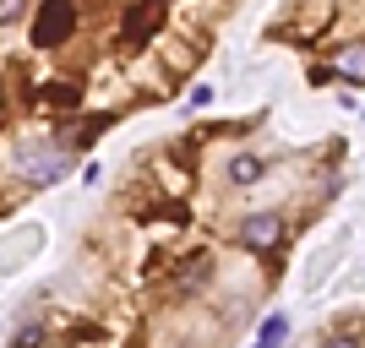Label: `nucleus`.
I'll list each match as a JSON object with an SVG mask.
<instances>
[{
    "label": "nucleus",
    "mask_w": 365,
    "mask_h": 348,
    "mask_svg": "<svg viewBox=\"0 0 365 348\" xmlns=\"http://www.w3.org/2000/svg\"><path fill=\"white\" fill-rule=\"evenodd\" d=\"M71 28H76V6L71 0H44V6H38V22H33V44L55 49Z\"/></svg>",
    "instance_id": "obj_1"
},
{
    "label": "nucleus",
    "mask_w": 365,
    "mask_h": 348,
    "mask_svg": "<svg viewBox=\"0 0 365 348\" xmlns=\"http://www.w3.org/2000/svg\"><path fill=\"white\" fill-rule=\"evenodd\" d=\"M44 98H49V104H66V109H71L76 98H82V88H76V82H66V88H44Z\"/></svg>",
    "instance_id": "obj_9"
},
{
    "label": "nucleus",
    "mask_w": 365,
    "mask_h": 348,
    "mask_svg": "<svg viewBox=\"0 0 365 348\" xmlns=\"http://www.w3.org/2000/svg\"><path fill=\"white\" fill-rule=\"evenodd\" d=\"M338 76H344V82H365V44L338 49Z\"/></svg>",
    "instance_id": "obj_4"
},
{
    "label": "nucleus",
    "mask_w": 365,
    "mask_h": 348,
    "mask_svg": "<svg viewBox=\"0 0 365 348\" xmlns=\"http://www.w3.org/2000/svg\"><path fill=\"white\" fill-rule=\"evenodd\" d=\"M284 332H289V316H267V321H262V332H257V343H278Z\"/></svg>",
    "instance_id": "obj_7"
},
{
    "label": "nucleus",
    "mask_w": 365,
    "mask_h": 348,
    "mask_svg": "<svg viewBox=\"0 0 365 348\" xmlns=\"http://www.w3.org/2000/svg\"><path fill=\"white\" fill-rule=\"evenodd\" d=\"M229 180H235V185H257L262 180V164L251 158V152H240V158H229Z\"/></svg>",
    "instance_id": "obj_5"
},
{
    "label": "nucleus",
    "mask_w": 365,
    "mask_h": 348,
    "mask_svg": "<svg viewBox=\"0 0 365 348\" xmlns=\"http://www.w3.org/2000/svg\"><path fill=\"white\" fill-rule=\"evenodd\" d=\"M240 245L245 251H273V245H284V218H278V212H251V218H245L240 223Z\"/></svg>",
    "instance_id": "obj_2"
},
{
    "label": "nucleus",
    "mask_w": 365,
    "mask_h": 348,
    "mask_svg": "<svg viewBox=\"0 0 365 348\" xmlns=\"http://www.w3.org/2000/svg\"><path fill=\"white\" fill-rule=\"evenodd\" d=\"M153 28H158V0H137L131 16H125V44H142Z\"/></svg>",
    "instance_id": "obj_3"
},
{
    "label": "nucleus",
    "mask_w": 365,
    "mask_h": 348,
    "mask_svg": "<svg viewBox=\"0 0 365 348\" xmlns=\"http://www.w3.org/2000/svg\"><path fill=\"white\" fill-rule=\"evenodd\" d=\"M11 337H16V343H38V337H44V327H33V321H28V327H16Z\"/></svg>",
    "instance_id": "obj_10"
},
{
    "label": "nucleus",
    "mask_w": 365,
    "mask_h": 348,
    "mask_svg": "<svg viewBox=\"0 0 365 348\" xmlns=\"http://www.w3.org/2000/svg\"><path fill=\"white\" fill-rule=\"evenodd\" d=\"M61 169H66V158H55V152H49V158H33V180H55Z\"/></svg>",
    "instance_id": "obj_8"
},
{
    "label": "nucleus",
    "mask_w": 365,
    "mask_h": 348,
    "mask_svg": "<svg viewBox=\"0 0 365 348\" xmlns=\"http://www.w3.org/2000/svg\"><path fill=\"white\" fill-rule=\"evenodd\" d=\"M207 273H213V261H207V256H202V251H197V256H191V261H185V267H180V283H202V278H207Z\"/></svg>",
    "instance_id": "obj_6"
}]
</instances>
